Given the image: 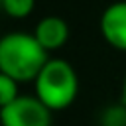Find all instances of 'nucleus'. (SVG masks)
<instances>
[{
  "mask_svg": "<svg viewBox=\"0 0 126 126\" xmlns=\"http://www.w3.org/2000/svg\"><path fill=\"white\" fill-rule=\"evenodd\" d=\"M120 102L126 106V77H124V83H122V96H120Z\"/></svg>",
  "mask_w": 126,
  "mask_h": 126,
  "instance_id": "obj_9",
  "label": "nucleus"
},
{
  "mask_svg": "<svg viewBox=\"0 0 126 126\" xmlns=\"http://www.w3.org/2000/svg\"><path fill=\"white\" fill-rule=\"evenodd\" d=\"M100 126H126V106L120 102L104 108L100 114Z\"/></svg>",
  "mask_w": 126,
  "mask_h": 126,
  "instance_id": "obj_8",
  "label": "nucleus"
},
{
  "mask_svg": "<svg viewBox=\"0 0 126 126\" xmlns=\"http://www.w3.org/2000/svg\"><path fill=\"white\" fill-rule=\"evenodd\" d=\"M0 126H51V110L35 94H20L0 110Z\"/></svg>",
  "mask_w": 126,
  "mask_h": 126,
  "instance_id": "obj_3",
  "label": "nucleus"
},
{
  "mask_svg": "<svg viewBox=\"0 0 126 126\" xmlns=\"http://www.w3.org/2000/svg\"><path fill=\"white\" fill-rule=\"evenodd\" d=\"M33 37L39 41V45L49 53L55 49H61L69 39V26L59 16H45L37 22L33 30Z\"/></svg>",
  "mask_w": 126,
  "mask_h": 126,
  "instance_id": "obj_5",
  "label": "nucleus"
},
{
  "mask_svg": "<svg viewBox=\"0 0 126 126\" xmlns=\"http://www.w3.org/2000/svg\"><path fill=\"white\" fill-rule=\"evenodd\" d=\"M47 61L49 55L33 33L10 32L0 37V73H6L18 83L35 81Z\"/></svg>",
  "mask_w": 126,
  "mask_h": 126,
  "instance_id": "obj_1",
  "label": "nucleus"
},
{
  "mask_svg": "<svg viewBox=\"0 0 126 126\" xmlns=\"http://www.w3.org/2000/svg\"><path fill=\"white\" fill-rule=\"evenodd\" d=\"M100 33L108 45L126 51V0L112 2L100 16Z\"/></svg>",
  "mask_w": 126,
  "mask_h": 126,
  "instance_id": "obj_4",
  "label": "nucleus"
},
{
  "mask_svg": "<svg viewBox=\"0 0 126 126\" xmlns=\"http://www.w3.org/2000/svg\"><path fill=\"white\" fill-rule=\"evenodd\" d=\"M35 96L51 110L69 108L79 94V77L65 59H49L33 81Z\"/></svg>",
  "mask_w": 126,
  "mask_h": 126,
  "instance_id": "obj_2",
  "label": "nucleus"
},
{
  "mask_svg": "<svg viewBox=\"0 0 126 126\" xmlns=\"http://www.w3.org/2000/svg\"><path fill=\"white\" fill-rule=\"evenodd\" d=\"M18 81L8 77L6 73H0V110L4 106H8L10 102H14L18 96H20V91H18Z\"/></svg>",
  "mask_w": 126,
  "mask_h": 126,
  "instance_id": "obj_7",
  "label": "nucleus"
},
{
  "mask_svg": "<svg viewBox=\"0 0 126 126\" xmlns=\"http://www.w3.org/2000/svg\"><path fill=\"white\" fill-rule=\"evenodd\" d=\"M2 4V10L10 16V18H26L33 12V6H35V0H0Z\"/></svg>",
  "mask_w": 126,
  "mask_h": 126,
  "instance_id": "obj_6",
  "label": "nucleus"
}]
</instances>
